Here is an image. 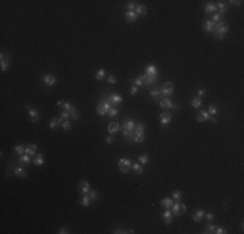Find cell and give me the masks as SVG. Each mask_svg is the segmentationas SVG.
Returning a JSON list of instances; mask_svg holds the SVG:
<instances>
[{"label":"cell","mask_w":244,"mask_h":234,"mask_svg":"<svg viewBox=\"0 0 244 234\" xmlns=\"http://www.w3.org/2000/svg\"><path fill=\"white\" fill-rule=\"evenodd\" d=\"M70 118L74 120V121H77V120L79 118V113H78L77 109H73V111L70 112Z\"/></svg>","instance_id":"48"},{"label":"cell","mask_w":244,"mask_h":234,"mask_svg":"<svg viewBox=\"0 0 244 234\" xmlns=\"http://www.w3.org/2000/svg\"><path fill=\"white\" fill-rule=\"evenodd\" d=\"M144 139H146V134H135L134 135V138H133V140L135 143H143L144 142Z\"/></svg>","instance_id":"36"},{"label":"cell","mask_w":244,"mask_h":234,"mask_svg":"<svg viewBox=\"0 0 244 234\" xmlns=\"http://www.w3.org/2000/svg\"><path fill=\"white\" fill-rule=\"evenodd\" d=\"M119 129H121V128H119V124H117V122H111L108 125V133L111 134V135H114V134L118 132Z\"/></svg>","instance_id":"22"},{"label":"cell","mask_w":244,"mask_h":234,"mask_svg":"<svg viewBox=\"0 0 244 234\" xmlns=\"http://www.w3.org/2000/svg\"><path fill=\"white\" fill-rule=\"evenodd\" d=\"M131 168H133V163L130 159H127V157H121V159L118 160V169L121 173H123V174L129 173Z\"/></svg>","instance_id":"5"},{"label":"cell","mask_w":244,"mask_h":234,"mask_svg":"<svg viewBox=\"0 0 244 234\" xmlns=\"http://www.w3.org/2000/svg\"><path fill=\"white\" fill-rule=\"evenodd\" d=\"M117 115H118V109H117L116 107H112L111 111L108 112V116H109V117H116Z\"/></svg>","instance_id":"49"},{"label":"cell","mask_w":244,"mask_h":234,"mask_svg":"<svg viewBox=\"0 0 244 234\" xmlns=\"http://www.w3.org/2000/svg\"><path fill=\"white\" fill-rule=\"evenodd\" d=\"M61 129L65 130V132H68V130L71 129V124H70L69 120H66V121H64L63 124H61Z\"/></svg>","instance_id":"44"},{"label":"cell","mask_w":244,"mask_h":234,"mask_svg":"<svg viewBox=\"0 0 244 234\" xmlns=\"http://www.w3.org/2000/svg\"><path fill=\"white\" fill-rule=\"evenodd\" d=\"M171 212H173L174 216H182L184 212H186V204H183V203H181V200H175V203L173 205H171Z\"/></svg>","instance_id":"6"},{"label":"cell","mask_w":244,"mask_h":234,"mask_svg":"<svg viewBox=\"0 0 244 234\" xmlns=\"http://www.w3.org/2000/svg\"><path fill=\"white\" fill-rule=\"evenodd\" d=\"M173 103H171V100L169 98H164L160 100V107L162 109H169V108H173Z\"/></svg>","instance_id":"20"},{"label":"cell","mask_w":244,"mask_h":234,"mask_svg":"<svg viewBox=\"0 0 244 234\" xmlns=\"http://www.w3.org/2000/svg\"><path fill=\"white\" fill-rule=\"evenodd\" d=\"M135 126H136V122L133 121V120H125V121L122 122V133L129 140H133V138H134Z\"/></svg>","instance_id":"2"},{"label":"cell","mask_w":244,"mask_h":234,"mask_svg":"<svg viewBox=\"0 0 244 234\" xmlns=\"http://www.w3.org/2000/svg\"><path fill=\"white\" fill-rule=\"evenodd\" d=\"M113 233H114V234H121L122 233L123 234V233H127V232H125V230H122V229H116Z\"/></svg>","instance_id":"60"},{"label":"cell","mask_w":244,"mask_h":234,"mask_svg":"<svg viewBox=\"0 0 244 234\" xmlns=\"http://www.w3.org/2000/svg\"><path fill=\"white\" fill-rule=\"evenodd\" d=\"M69 117H70V113L69 112H65V111H63L61 112V115H60V121H61V124H63L64 121H66V120H69Z\"/></svg>","instance_id":"43"},{"label":"cell","mask_w":244,"mask_h":234,"mask_svg":"<svg viewBox=\"0 0 244 234\" xmlns=\"http://www.w3.org/2000/svg\"><path fill=\"white\" fill-rule=\"evenodd\" d=\"M226 233H227V230L225 228H222V226H216V234H226Z\"/></svg>","instance_id":"50"},{"label":"cell","mask_w":244,"mask_h":234,"mask_svg":"<svg viewBox=\"0 0 244 234\" xmlns=\"http://www.w3.org/2000/svg\"><path fill=\"white\" fill-rule=\"evenodd\" d=\"M130 95H131V96H134V95H136V92H138V87H136V86H131V87H130Z\"/></svg>","instance_id":"52"},{"label":"cell","mask_w":244,"mask_h":234,"mask_svg":"<svg viewBox=\"0 0 244 234\" xmlns=\"http://www.w3.org/2000/svg\"><path fill=\"white\" fill-rule=\"evenodd\" d=\"M139 159V163L140 164H147L149 161V155L148 154H144V155H140V156L138 157Z\"/></svg>","instance_id":"40"},{"label":"cell","mask_w":244,"mask_h":234,"mask_svg":"<svg viewBox=\"0 0 244 234\" xmlns=\"http://www.w3.org/2000/svg\"><path fill=\"white\" fill-rule=\"evenodd\" d=\"M204 12L208 13V15L216 13L217 12V7H216V4H213V3H208V4L205 5V8H204Z\"/></svg>","instance_id":"28"},{"label":"cell","mask_w":244,"mask_h":234,"mask_svg":"<svg viewBox=\"0 0 244 234\" xmlns=\"http://www.w3.org/2000/svg\"><path fill=\"white\" fill-rule=\"evenodd\" d=\"M57 233H58V234H66V233H68V229H66V228H60Z\"/></svg>","instance_id":"58"},{"label":"cell","mask_w":244,"mask_h":234,"mask_svg":"<svg viewBox=\"0 0 244 234\" xmlns=\"http://www.w3.org/2000/svg\"><path fill=\"white\" fill-rule=\"evenodd\" d=\"M218 109H219V107L217 104H214V103H212L210 105H209V108H208V113H209V116H217V113H218Z\"/></svg>","instance_id":"29"},{"label":"cell","mask_w":244,"mask_h":234,"mask_svg":"<svg viewBox=\"0 0 244 234\" xmlns=\"http://www.w3.org/2000/svg\"><path fill=\"white\" fill-rule=\"evenodd\" d=\"M0 65H1V72H5L9 68V53L1 52L0 55Z\"/></svg>","instance_id":"9"},{"label":"cell","mask_w":244,"mask_h":234,"mask_svg":"<svg viewBox=\"0 0 244 234\" xmlns=\"http://www.w3.org/2000/svg\"><path fill=\"white\" fill-rule=\"evenodd\" d=\"M15 152L17 155H22L23 152H25V147H23L22 144H17V146L15 147Z\"/></svg>","instance_id":"46"},{"label":"cell","mask_w":244,"mask_h":234,"mask_svg":"<svg viewBox=\"0 0 244 234\" xmlns=\"http://www.w3.org/2000/svg\"><path fill=\"white\" fill-rule=\"evenodd\" d=\"M26 108H27V112H29V118H30V121H31V122H36V121H39V118H40L39 112H38L36 109L31 108V107H30V105H26Z\"/></svg>","instance_id":"10"},{"label":"cell","mask_w":244,"mask_h":234,"mask_svg":"<svg viewBox=\"0 0 244 234\" xmlns=\"http://www.w3.org/2000/svg\"><path fill=\"white\" fill-rule=\"evenodd\" d=\"M205 92H207V90H204V88L199 90V91H197V98H200V99H201V96H204V95H205Z\"/></svg>","instance_id":"57"},{"label":"cell","mask_w":244,"mask_h":234,"mask_svg":"<svg viewBox=\"0 0 244 234\" xmlns=\"http://www.w3.org/2000/svg\"><path fill=\"white\" fill-rule=\"evenodd\" d=\"M60 125H61V121L57 118V117H55V118H52L51 120V122H50V129L51 130H56Z\"/></svg>","instance_id":"33"},{"label":"cell","mask_w":244,"mask_h":234,"mask_svg":"<svg viewBox=\"0 0 244 234\" xmlns=\"http://www.w3.org/2000/svg\"><path fill=\"white\" fill-rule=\"evenodd\" d=\"M140 78L143 80V86L153 85L154 82L157 81V78H159V69H157V67L153 64H149L148 67L146 68L144 73L140 74Z\"/></svg>","instance_id":"1"},{"label":"cell","mask_w":244,"mask_h":234,"mask_svg":"<svg viewBox=\"0 0 244 234\" xmlns=\"http://www.w3.org/2000/svg\"><path fill=\"white\" fill-rule=\"evenodd\" d=\"M171 198H173L174 200H181V199H182V191L181 190H174Z\"/></svg>","instance_id":"45"},{"label":"cell","mask_w":244,"mask_h":234,"mask_svg":"<svg viewBox=\"0 0 244 234\" xmlns=\"http://www.w3.org/2000/svg\"><path fill=\"white\" fill-rule=\"evenodd\" d=\"M230 4H231V5H236V7H238V5H240V4H242V0H230Z\"/></svg>","instance_id":"54"},{"label":"cell","mask_w":244,"mask_h":234,"mask_svg":"<svg viewBox=\"0 0 244 234\" xmlns=\"http://www.w3.org/2000/svg\"><path fill=\"white\" fill-rule=\"evenodd\" d=\"M209 113L207 112V111H200L196 115V120L199 122H204V121H207V120H209Z\"/></svg>","instance_id":"24"},{"label":"cell","mask_w":244,"mask_h":234,"mask_svg":"<svg viewBox=\"0 0 244 234\" xmlns=\"http://www.w3.org/2000/svg\"><path fill=\"white\" fill-rule=\"evenodd\" d=\"M147 12H148V9H147V7L146 5H143V4H140V5H136V8H135V13L139 16H147Z\"/></svg>","instance_id":"23"},{"label":"cell","mask_w":244,"mask_h":234,"mask_svg":"<svg viewBox=\"0 0 244 234\" xmlns=\"http://www.w3.org/2000/svg\"><path fill=\"white\" fill-rule=\"evenodd\" d=\"M88 197H90L91 202H95V200H98L99 194H98V191H96V190H90V191H88Z\"/></svg>","instance_id":"41"},{"label":"cell","mask_w":244,"mask_h":234,"mask_svg":"<svg viewBox=\"0 0 244 234\" xmlns=\"http://www.w3.org/2000/svg\"><path fill=\"white\" fill-rule=\"evenodd\" d=\"M112 107L113 105L109 103L108 99H101V100L98 103V105H96V113H98L99 116H105V115H108V112L111 111Z\"/></svg>","instance_id":"4"},{"label":"cell","mask_w":244,"mask_h":234,"mask_svg":"<svg viewBox=\"0 0 244 234\" xmlns=\"http://www.w3.org/2000/svg\"><path fill=\"white\" fill-rule=\"evenodd\" d=\"M57 105L60 107V108H63L65 112H69V113L73 111V109H75L74 105L70 104V103H68V102H57Z\"/></svg>","instance_id":"17"},{"label":"cell","mask_w":244,"mask_h":234,"mask_svg":"<svg viewBox=\"0 0 244 234\" xmlns=\"http://www.w3.org/2000/svg\"><path fill=\"white\" fill-rule=\"evenodd\" d=\"M204 216H205V211H204V209H201V208H200V209H197V211L194 213L192 219H194V221H195V222H200L201 220H202V217H204Z\"/></svg>","instance_id":"21"},{"label":"cell","mask_w":244,"mask_h":234,"mask_svg":"<svg viewBox=\"0 0 244 234\" xmlns=\"http://www.w3.org/2000/svg\"><path fill=\"white\" fill-rule=\"evenodd\" d=\"M91 203H92V202H91L90 197H88V194H84L83 197L81 198V205H82V207H88Z\"/></svg>","instance_id":"32"},{"label":"cell","mask_w":244,"mask_h":234,"mask_svg":"<svg viewBox=\"0 0 244 234\" xmlns=\"http://www.w3.org/2000/svg\"><path fill=\"white\" fill-rule=\"evenodd\" d=\"M36 144H34V143H30V144H27V146L25 147V154H27L29 156H35L36 155Z\"/></svg>","instance_id":"16"},{"label":"cell","mask_w":244,"mask_h":234,"mask_svg":"<svg viewBox=\"0 0 244 234\" xmlns=\"http://www.w3.org/2000/svg\"><path fill=\"white\" fill-rule=\"evenodd\" d=\"M209 121H212L213 124H217V122H218V120L214 116H210V117H209Z\"/></svg>","instance_id":"59"},{"label":"cell","mask_w":244,"mask_h":234,"mask_svg":"<svg viewBox=\"0 0 244 234\" xmlns=\"http://www.w3.org/2000/svg\"><path fill=\"white\" fill-rule=\"evenodd\" d=\"M202 233H205V234H216V225H213V224L209 222L207 226H205V229H204V232Z\"/></svg>","instance_id":"34"},{"label":"cell","mask_w":244,"mask_h":234,"mask_svg":"<svg viewBox=\"0 0 244 234\" xmlns=\"http://www.w3.org/2000/svg\"><path fill=\"white\" fill-rule=\"evenodd\" d=\"M216 7H217L218 13H221V15H225V13L227 12V5L225 4V1H218V4Z\"/></svg>","instance_id":"30"},{"label":"cell","mask_w":244,"mask_h":234,"mask_svg":"<svg viewBox=\"0 0 244 234\" xmlns=\"http://www.w3.org/2000/svg\"><path fill=\"white\" fill-rule=\"evenodd\" d=\"M18 163L22 165V167H25V165H29L30 163H31V156H29V155H21L18 159Z\"/></svg>","instance_id":"26"},{"label":"cell","mask_w":244,"mask_h":234,"mask_svg":"<svg viewBox=\"0 0 244 234\" xmlns=\"http://www.w3.org/2000/svg\"><path fill=\"white\" fill-rule=\"evenodd\" d=\"M229 25L226 23L225 21H221V22H218V23H216V27H214V30H213V37L214 38H217V39L219 40H222L223 38L226 37V34L229 33Z\"/></svg>","instance_id":"3"},{"label":"cell","mask_w":244,"mask_h":234,"mask_svg":"<svg viewBox=\"0 0 244 234\" xmlns=\"http://www.w3.org/2000/svg\"><path fill=\"white\" fill-rule=\"evenodd\" d=\"M144 130H146V125L143 122H136V126H135V134H143ZM134 134V135H135Z\"/></svg>","instance_id":"35"},{"label":"cell","mask_w":244,"mask_h":234,"mask_svg":"<svg viewBox=\"0 0 244 234\" xmlns=\"http://www.w3.org/2000/svg\"><path fill=\"white\" fill-rule=\"evenodd\" d=\"M125 18L127 22H135L138 20V15L135 13V11H127L125 13Z\"/></svg>","instance_id":"18"},{"label":"cell","mask_w":244,"mask_h":234,"mask_svg":"<svg viewBox=\"0 0 244 234\" xmlns=\"http://www.w3.org/2000/svg\"><path fill=\"white\" fill-rule=\"evenodd\" d=\"M108 82L109 83H116L117 82V78H116V75H113V74H109V77H108Z\"/></svg>","instance_id":"53"},{"label":"cell","mask_w":244,"mask_h":234,"mask_svg":"<svg viewBox=\"0 0 244 234\" xmlns=\"http://www.w3.org/2000/svg\"><path fill=\"white\" fill-rule=\"evenodd\" d=\"M113 140H114V138H113V135H111V134H109V135L105 138V142L108 143V144H112V143H113Z\"/></svg>","instance_id":"55"},{"label":"cell","mask_w":244,"mask_h":234,"mask_svg":"<svg viewBox=\"0 0 244 234\" xmlns=\"http://www.w3.org/2000/svg\"><path fill=\"white\" fill-rule=\"evenodd\" d=\"M173 92H174V83H173V82H165V83L161 86V88H160L161 96H165V98H169V96H171Z\"/></svg>","instance_id":"7"},{"label":"cell","mask_w":244,"mask_h":234,"mask_svg":"<svg viewBox=\"0 0 244 234\" xmlns=\"http://www.w3.org/2000/svg\"><path fill=\"white\" fill-rule=\"evenodd\" d=\"M131 83H133L134 86H136V87H142V86H143V80L140 78V75H139L138 78H135L134 81H131Z\"/></svg>","instance_id":"47"},{"label":"cell","mask_w":244,"mask_h":234,"mask_svg":"<svg viewBox=\"0 0 244 234\" xmlns=\"http://www.w3.org/2000/svg\"><path fill=\"white\" fill-rule=\"evenodd\" d=\"M96 80L98 81H103L105 78V75H106V72L104 70V69H99L98 72H96Z\"/></svg>","instance_id":"37"},{"label":"cell","mask_w":244,"mask_h":234,"mask_svg":"<svg viewBox=\"0 0 244 234\" xmlns=\"http://www.w3.org/2000/svg\"><path fill=\"white\" fill-rule=\"evenodd\" d=\"M133 170L135 172L136 174H142L143 172H144V169H143V167H142V164H133Z\"/></svg>","instance_id":"38"},{"label":"cell","mask_w":244,"mask_h":234,"mask_svg":"<svg viewBox=\"0 0 244 234\" xmlns=\"http://www.w3.org/2000/svg\"><path fill=\"white\" fill-rule=\"evenodd\" d=\"M201 104H202V102L200 98H194L191 100V105L194 107V108H199V107H201Z\"/></svg>","instance_id":"39"},{"label":"cell","mask_w":244,"mask_h":234,"mask_svg":"<svg viewBox=\"0 0 244 234\" xmlns=\"http://www.w3.org/2000/svg\"><path fill=\"white\" fill-rule=\"evenodd\" d=\"M216 27V23L212 21V20H207V21H204V23H202V29L205 30L207 33H213V30H214Z\"/></svg>","instance_id":"15"},{"label":"cell","mask_w":244,"mask_h":234,"mask_svg":"<svg viewBox=\"0 0 244 234\" xmlns=\"http://www.w3.org/2000/svg\"><path fill=\"white\" fill-rule=\"evenodd\" d=\"M160 203H161V205H162V207H165V209H170L171 205L174 204V199L171 197H165V198L161 199Z\"/></svg>","instance_id":"13"},{"label":"cell","mask_w":244,"mask_h":234,"mask_svg":"<svg viewBox=\"0 0 244 234\" xmlns=\"http://www.w3.org/2000/svg\"><path fill=\"white\" fill-rule=\"evenodd\" d=\"M149 94H151V98H152L154 102H159L160 100V96H161L160 88H153V90L149 91Z\"/></svg>","instance_id":"31"},{"label":"cell","mask_w":244,"mask_h":234,"mask_svg":"<svg viewBox=\"0 0 244 234\" xmlns=\"http://www.w3.org/2000/svg\"><path fill=\"white\" fill-rule=\"evenodd\" d=\"M170 121H171V113L170 112H162L160 115V124L162 126L169 125Z\"/></svg>","instance_id":"11"},{"label":"cell","mask_w":244,"mask_h":234,"mask_svg":"<svg viewBox=\"0 0 244 234\" xmlns=\"http://www.w3.org/2000/svg\"><path fill=\"white\" fill-rule=\"evenodd\" d=\"M43 83L46 86H50V87H52V86L56 83V77H55L53 74H46L43 75Z\"/></svg>","instance_id":"12"},{"label":"cell","mask_w":244,"mask_h":234,"mask_svg":"<svg viewBox=\"0 0 244 234\" xmlns=\"http://www.w3.org/2000/svg\"><path fill=\"white\" fill-rule=\"evenodd\" d=\"M33 163L36 165V167H40V165H43L44 163V155L43 154H36L35 157L33 159Z\"/></svg>","instance_id":"27"},{"label":"cell","mask_w":244,"mask_h":234,"mask_svg":"<svg viewBox=\"0 0 244 234\" xmlns=\"http://www.w3.org/2000/svg\"><path fill=\"white\" fill-rule=\"evenodd\" d=\"M162 220H164V224H166V225L171 224V221H173V212H171V209H165V212L162 213Z\"/></svg>","instance_id":"14"},{"label":"cell","mask_w":244,"mask_h":234,"mask_svg":"<svg viewBox=\"0 0 244 234\" xmlns=\"http://www.w3.org/2000/svg\"><path fill=\"white\" fill-rule=\"evenodd\" d=\"M214 219H216V216L213 215V213H207V221L210 222V221H213Z\"/></svg>","instance_id":"56"},{"label":"cell","mask_w":244,"mask_h":234,"mask_svg":"<svg viewBox=\"0 0 244 234\" xmlns=\"http://www.w3.org/2000/svg\"><path fill=\"white\" fill-rule=\"evenodd\" d=\"M108 100H109V103H111L113 107H117L119 103H122L123 98L119 94H117V92H112V94L108 96Z\"/></svg>","instance_id":"8"},{"label":"cell","mask_w":244,"mask_h":234,"mask_svg":"<svg viewBox=\"0 0 244 234\" xmlns=\"http://www.w3.org/2000/svg\"><path fill=\"white\" fill-rule=\"evenodd\" d=\"M13 174L16 176V177H21V178H25L27 173H26V170L23 169V167L21 165V167H16L15 169H13Z\"/></svg>","instance_id":"19"},{"label":"cell","mask_w":244,"mask_h":234,"mask_svg":"<svg viewBox=\"0 0 244 234\" xmlns=\"http://www.w3.org/2000/svg\"><path fill=\"white\" fill-rule=\"evenodd\" d=\"M136 8V3L135 1H129L127 3V9L129 11H135Z\"/></svg>","instance_id":"51"},{"label":"cell","mask_w":244,"mask_h":234,"mask_svg":"<svg viewBox=\"0 0 244 234\" xmlns=\"http://www.w3.org/2000/svg\"><path fill=\"white\" fill-rule=\"evenodd\" d=\"M79 190L82 194H88V191L91 190V186H90V184H88L87 181H82L81 184H79Z\"/></svg>","instance_id":"25"},{"label":"cell","mask_w":244,"mask_h":234,"mask_svg":"<svg viewBox=\"0 0 244 234\" xmlns=\"http://www.w3.org/2000/svg\"><path fill=\"white\" fill-rule=\"evenodd\" d=\"M222 18H223V15H221V13H214V15H213L212 21L214 23H218V22L222 21Z\"/></svg>","instance_id":"42"}]
</instances>
